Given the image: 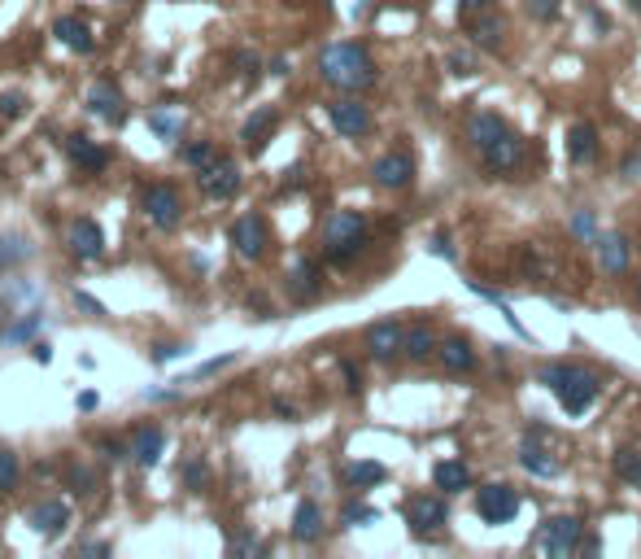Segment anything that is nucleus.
<instances>
[{
	"label": "nucleus",
	"instance_id": "nucleus-14",
	"mask_svg": "<svg viewBox=\"0 0 641 559\" xmlns=\"http://www.w3.org/2000/svg\"><path fill=\"white\" fill-rule=\"evenodd\" d=\"M66 241H70V254H75L79 263H96V258L105 254V232L96 228V219H75L66 228Z\"/></svg>",
	"mask_w": 641,
	"mask_h": 559
},
{
	"label": "nucleus",
	"instance_id": "nucleus-42",
	"mask_svg": "<svg viewBox=\"0 0 641 559\" xmlns=\"http://www.w3.org/2000/svg\"><path fill=\"white\" fill-rule=\"evenodd\" d=\"M35 332H40V315H31V319H22V324H14L5 332V341H31Z\"/></svg>",
	"mask_w": 641,
	"mask_h": 559
},
{
	"label": "nucleus",
	"instance_id": "nucleus-6",
	"mask_svg": "<svg viewBox=\"0 0 641 559\" xmlns=\"http://www.w3.org/2000/svg\"><path fill=\"white\" fill-rule=\"evenodd\" d=\"M476 511H480V520H485V525H511V520L519 516L515 485L493 481V485H485V490H476Z\"/></svg>",
	"mask_w": 641,
	"mask_h": 559
},
{
	"label": "nucleus",
	"instance_id": "nucleus-34",
	"mask_svg": "<svg viewBox=\"0 0 641 559\" xmlns=\"http://www.w3.org/2000/svg\"><path fill=\"white\" fill-rule=\"evenodd\" d=\"M18 477H22V463L14 450H0V494H14L18 490Z\"/></svg>",
	"mask_w": 641,
	"mask_h": 559
},
{
	"label": "nucleus",
	"instance_id": "nucleus-52",
	"mask_svg": "<svg viewBox=\"0 0 641 559\" xmlns=\"http://www.w3.org/2000/svg\"><path fill=\"white\" fill-rule=\"evenodd\" d=\"M79 551H83V555H110V546H105V542H83Z\"/></svg>",
	"mask_w": 641,
	"mask_h": 559
},
{
	"label": "nucleus",
	"instance_id": "nucleus-46",
	"mask_svg": "<svg viewBox=\"0 0 641 559\" xmlns=\"http://www.w3.org/2000/svg\"><path fill=\"white\" fill-rule=\"evenodd\" d=\"M75 306H79V311H88V315H96V319H105V306L96 302L92 293H75Z\"/></svg>",
	"mask_w": 641,
	"mask_h": 559
},
{
	"label": "nucleus",
	"instance_id": "nucleus-12",
	"mask_svg": "<svg viewBox=\"0 0 641 559\" xmlns=\"http://www.w3.org/2000/svg\"><path fill=\"white\" fill-rule=\"evenodd\" d=\"M371 180H376L380 188L402 193V188H410V180H415V158H410L406 149L384 153V158H376V166H371Z\"/></svg>",
	"mask_w": 641,
	"mask_h": 559
},
{
	"label": "nucleus",
	"instance_id": "nucleus-10",
	"mask_svg": "<svg viewBox=\"0 0 641 559\" xmlns=\"http://www.w3.org/2000/svg\"><path fill=\"white\" fill-rule=\"evenodd\" d=\"M328 118H332V127L341 132L345 140H358V136H367L371 127H376V118H371V110L362 105L358 97H345V101H332L328 105Z\"/></svg>",
	"mask_w": 641,
	"mask_h": 559
},
{
	"label": "nucleus",
	"instance_id": "nucleus-44",
	"mask_svg": "<svg viewBox=\"0 0 641 559\" xmlns=\"http://www.w3.org/2000/svg\"><path fill=\"white\" fill-rule=\"evenodd\" d=\"M179 354H184V346H179V341H157V346H153V363L179 359Z\"/></svg>",
	"mask_w": 641,
	"mask_h": 559
},
{
	"label": "nucleus",
	"instance_id": "nucleus-43",
	"mask_svg": "<svg viewBox=\"0 0 641 559\" xmlns=\"http://www.w3.org/2000/svg\"><path fill=\"white\" fill-rule=\"evenodd\" d=\"M528 14L537 18V22H550V18H559V0H528Z\"/></svg>",
	"mask_w": 641,
	"mask_h": 559
},
{
	"label": "nucleus",
	"instance_id": "nucleus-8",
	"mask_svg": "<svg viewBox=\"0 0 641 559\" xmlns=\"http://www.w3.org/2000/svg\"><path fill=\"white\" fill-rule=\"evenodd\" d=\"M197 184H201V193L210 197V201L236 197L240 193V166H236V158H214L210 166H201Z\"/></svg>",
	"mask_w": 641,
	"mask_h": 559
},
{
	"label": "nucleus",
	"instance_id": "nucleus-18",
	"mask_svg": "<svg viewBox=\"0 0 641 559\" xmlns=\"http://www.w3.org/2000/svg\"><path fill=\"white\" fill-rule=\"evenodd\" d=\"M519 463H524V472H532V477H541V481H554L563 472V459L554 455L550 446H541V442L519 446Z\"/></svg>",
	"mask_w": 641,
	"mask_h": 559
},
{
	"label": "nucleus",
	"instance_id": "nucleus-55",
	"mask_svg": "<svg viewBox=\"0 0 641 559\" xmlns=\"http://www.w3.org/2000/svg\"><path fill=\"white\" fill-rule=\"evenodd\" d=\"M628 9H633V14H641V0H628Z\"/></svg>",
	"mask_w": 641,
	"mask_h": 559
},
{
	"label": "nucleus",
	"instance_id": "nucleus-38",
	"mask_svg": "<svg viewBox=\"0 0 641 559\" xmlns=\"http://www.w3.org/2000/svg\"><path fill=\"white\" fill-rule=\"evenodd\" d=\"M450 75H458V79L476 75V53H463V49H454V53H450Z\"/></svg>",
	"mask_w": 641,
	"mask_h": 559
},
{
	"label": "nucleus",
	"instance_id": "nucleus-20",
	"mask_svg": "<svg viewBox=\"0 0 641 559\" xmlns=\"http://www.w3.org/2000/svg\"><path fill=\"white\" fill-rule=\"evenodd\" d=\"M31 525L44 533V538H57V533H66L70 525V503H62V498H44V503L31 507Z\"/></svg>",
	"mask_w": 641,
	"mask_h": 559
},
{
	"label": "nucleus",
	"instance_id": "nucleus-25",
	"mask_svg": "<svg viewBox=\"0 0 641 559\" xmlns=\"http://www.w3.org/2000/svg\"><path fill=\"white\" fill-rule=\"evenodd\" d=\"M53 35L66 44V49H75V53H92L96 49V40H92V31H88V22L83 18H57L53 22Z\"/></svg>",
	"mask_w": 641,
	"mask_h": 559
},
{
	"label": "nucleus",
	"instance_id": "nucleus-7",
	"mask_svg": "<svg viewBox=\"0 0 641 559\" xmlns=\"http://www.w3.org/2000/svg\"><path fill=\"white\" fill-rule=\"evenodd\" d=\"M480 162H485L489 175H515L519 166H524V140L506 127L498 140H489V145L480 149Z\"/></svg>",
	"mask_w": 641,
	"mask_h": 559
},
{
	"label": "nucleus",
	"instance_id": "nucleus-47",
	"mask_svg": "<svg viewBox=\"0 0 641 559\" xmlns=\"http://www.w3.org/2000/svg\"><path fill=\"white\" fill-rule=\"evenodd\" d=\"M227 551H236V555H262V542H253V538H232V542H227Z\"/></svg>",
	"mask_w": 641,
	"mask_h": 559
},
{
	"label": "nucleus",
	"instance_id": "nucleus-32",
	"mask_svg": "<svg viewBox=\"0 0 641 559\" xmlns=\"http://www.w3.org/2000/svg\"><path fill=\"white\" fill-rule=\"evenodd\" d=\"M615 477L641 490V450H633V446H620V450H615Z\"/></svg>",
	"mask_w": 641,
	"mask_h": 559
},
{
	"label": "nucleus",
	"instance_id": "nucleus-19",
	"mask_svg": "<svg viewBox=\"0 0 641 559\" xmlns=\"http://www.w3.org/2000/svg\"><path fill=\"white\" fill-rule=\"evenodd\" d=\"M88 110L105 123H123V92L114 88V79H96L88 92Z\"/></svg>",
	"mask_w": 641,
	"mask_h": 559
},
{
	"label": "nucleus",
	"instance_id": "nucleus-16",
	"mask_svg": "<svg viewBox=\"0 0 641 559\" xmlns=\"http://www.w3.org/2000/svg\"><path fill=\"white\" fill-rule=\"evenodd\" d=\"M594 245H598L602 271H607V276H624V271H628V258H633V245H628V236H624V232H598Z\"/></svg>",
	"mask_w": 641,
	"mask_h": 559
},
{
	"label": "nucleus",
	"instance_id": "nucleus-28",
	"mask_svg": "<svg viewBox=\"0 0 641 559\" xmlns=\"http://www.w3.org/2000/svg\"><path fill=\"white\" fill-rule=\"evenodd\" d=\"M567 158L580 162V166L598 158V132H594V123H576V127H572V136H567Z\"/></svg>",
	"mask_w": 641,
	"mask_h": 559
},
{
	"label": "nucleus",
	"instance_id": "nucleus-41",
	"mask_svg": "<svg viewBox=\"0 0 641 559\" xmlns=\"http://www.w3.org/2000/svg\"><path fill=\"white\" fill-rule=\"evenodd\" d=\"M149 127H153V136H162V140L179 136V118H166V114H149Z\"/></svg>",
	"mask_w": 641,
	"mask_h": 559
},
{
	"label": "nucleus",
	"instance_id": "nucleus-4",
	"mask_svg": "<svg viewBox=\"0 0 641 559\" xmlns=\"http://www.w3.org/2000/svg\"><path fill=\"white\" fill-rule=\"evenodd\" d=\"M140 210L157 232H175L179 219H184V197H179L175 184H149L140 197Z\"/></svg>",
	"mask_w": 641,
	"mask_h": 559
},
{
	"label": "nucleus",
	"instance_id": "nucleus-54",
	"mask_svg": "<svg viewBox=\"0 0 641 559\" xmlns=\"http://www.w3.org/2000/svg\"><path fill=\"white\" fill-rule=\"evenodd\" d=\"M31 350H35V359H40V363H48V359H53V354H48V346H44V341H35Z\"/></svg>",
	"mask_w": 641,
	"mask_h": 559
},
{
	"label": "nucleus",
	"instance_id": "nucleus-48",
	"mask_svg": "<svg viewBox=\"0 0 641 559\" xmlns=\"http://www.w3.org/2000/svg\"><path fill=\"white\" fill-rule=\"evenodd\" d=\"M572 232H576V236H594V214L580 210L576 219H572Z\"/></svg>",
	"mask_w": 641,
	"mask_h": 559
},
{
	"label": "nucleus",
	"instance_id": "nucleus-15",
	"mask_svg": "<svg viewBox=\"0 0 641 559\" xmlns=\"http://www.w3.org/2000/svg\"><path fill=\"white\" fill-rule=\"evenodd\" d=\"M406 520L415 533H437L445 520H450V507H445V498H432V494H419L406 503Z\"/></svg>",
	"mask_w": 641,
	"mask_h": 559
},
{
	"label": "nucleus",
	"instance_id": "nucleus-45",
	"mask_svg": "<svg viewBox=\"0 0 641 559\" xmlns=\"http://www.w3.org/2000/svg\"><path fill=\"white\" fill-rule=\"evenodd\" d=\"M22 92H5V97H0V118H18V110H22Z\"/></svg>",
	"mask_w": 641,
	"mask_h": 559
},
{
	"label": "nucleus",
	"instance_id": "nucleus-31",
	"mask_svg": "<svg viewBox=\"0 0 641 559\" xmlns=\"http://www.w3.org/2000/svg\"><path fill=\"white\" fill-rule=\"evenodd\" d=\"M389 472H384V463H371V459H362V463H349L345 468V481L354 485V490H367V485H380Z\"/></svg>",
	"mask_w": 641,
	"mask_h": 559
},
{
	"label": "nucleus",
	"instance_id": "nucleus-56",
	"mask_svg": "<svg viewBox=\"0 0 641 559\" xmlns=\"http://www.w3.org/2000/svg\"><path fill=\"white\" fill-rule=\"evenodd\" d=\"M637 302H641V284H637Z\"/></svg>",
	"mask_w": 641,
	"mask_h": 559
},
{
	"label": "nucleus",
	"instance_id": "nucleus-17",
	"mask_svg": "<svg viewBox=\"0 0 641 559\" xmlns=\"http://www.w3.org/2000/svg\"><path fill=\"white\" fill-rule=\"evenodd\" d=\"M131 455H136L140 468H153V463L166 455V428H157V424H140L136 433H131Z\"/></svg>",
	"mask_w": 641,
	"mask_h": 559
},
{
	"label": "nucleus",
	"instance_id": "nucleus-26",
	"mask_svg": "<svg viewBox=\"0 0 641 559\" xmlns=\"http://www.w3.org/2000/svg\"><path fill=\"white\" fill-rule=\"evenodd\" d=\"M432 481H437V490H445V494H463L471 485V468L463 459H441L437 468H432Z\"/></svg>",
	"mask_w": 641,
	"mask_h": 559
},
{
	"label": "nucleus",
	"instance_id": "nucleus-5",
	"mask_svg": "<svg viewBox=\"0 0 641 559\" xmlns=\"http://www.w3.org/2000/svg\"><path fill=\"white\" fill-rule=\"evenodd\" d=\"M580 538H585V525L576 516H554L537 533V551H546L550 559H567V555H576Z\"/></svg>",
	"mask_w": 641,
	"mask_h": 559
},
{
	"label": "nucleus",
	"instance_id": "nucleus-13",
	"mask_svg": "<svg viewBox=\"0 0 641 559\" xmlns=\"http://www.w3.org/2000/svg\"><path fill=\"white\" fill-rule=\"evenodd\" d=\"M66 158L75 162V171H83V175H101L105 166H110V149L96 145L92 136L75 132V136H66Z\"/></svg>",
	"mask_w": 641,
	"mask_h": 559
},
{
	"label": "nucleus",
	"instance_id": "nucleus-51",
	"mask_svg": "<svg viewBox=\"0 0 641 559\" xmlns=\"http://www.w3.org/2000/svg\"><path fill=\"white\" fill-rule=\"evenodd\" d=\"M458 9L463 14H480V9H489V0H458Z\"/></svg>",
	"mask_w": 641,
	"mask_h": 559
},
{
	"label": "nucleus",
	"instance_id": "nucleus-40",
	"mask_svg": "<svg viewBox=\"0 0 641 559\" xmlns=\"http://www.w3.org/2000/svg\"><path fill=\"white\" fill-rule=\"evenodd\" d=\"M96 450L105 459H127L131 455V442H118V437H96Z\"/></svg>",
	"mask_w": 641,
	"mask_h": 559
},
{
	"label": "nucleus",
	"instance_id": "nucleus-37",
	"mask_svg": "<svg viewBox=\"0 0 641 559\" xmlns=\"http://www.w3.org/2000/svg\"><path fill=\"white\" fill-rule=\"evenodd\" d=\"M380 511L376 507H367V503H345V511H341V525H371Z\"/></svg>",
	"mask_w": 641,
	"mask_h": 559
},
{
	"label": "nucleus",
	"instance_id": "nucleus-50",
	"mask_svg": "<svg viewBox=\"0 0 641 559\" xmlns=\"http://www.w3.org/2000/svg\"><path fill=\"white\" fill-rule=\"evenodd\" d=\"M432 254H441V258H454V249H450V241H445V236H432Z\"/></svg>",
	"mask_w": 641,
	"mask_h": 559
},
{
	"label": "nucleus",
	"instance_id": "nucleus-2",
	"mask_svg": "<svg viewBox=\"0 0 641 559\" xmlns=\"http://www.w3.org/2000/svg\"><path fill=\"white\" fill-rule=\"evenodd\" d=\"M541 385H550L554 394H559V402H563L567 415H585L589 407H594L602 380H598V372H589V367L554 363V367H546V372H541Z\"/></svg>",
	"mask_w": 641,
	"mask_h": 559
},
{
	"label": "nucleus",
	"instance_id": "nucleus-24",
	"mask_svg": "<svg viewBox=\"0 0 641 559\" xmlns=\"http://www.w3.org/2000/svg\"><path fill=\"white\" fill-rule=\"evenodd\" d=\"M323 289V271L319 263H310V258H301V263L293 267V276H288V293L297 297V302H314Z\"/></svg>",
	"mask_w": 641,
	"mask_h": 559
},
{
	"label": "nucleus",
	"instance_id": "nucleus-29",
	"mask_svg": "<svg viewBox=\"0 0 641 559\" xmlns=\"http://www.w3.org/2000/svg\"><path fill=\"white\" fill-rule=\"evenodd\" d=\"M293 538H297V542H319V538H323V511H319V503H301V507H297Z\"/></svg>",
	"mask_w": 641,
	"mask_h": 559
},
{
	"label": "nucleus",
	"instance_id": "nucleus-27",
	"mask_svg": "<svg viewBox=\"0 0 641 559\" xmlns=\"http://www.w3.org/2000/svg\"><path fill=\"white\" fill-rule=\"evenodd\" d=\"M502 132H506V123H502L498 114H471V118H467V145L476 149V153L485 149L489 140H498Z\"/></svg>",
	"mask_w": 641,
	"mask_h": 559
},
{
	"label": "nucleus",
	"instance_id": "nucleus-49",
	"mask_svg": "<svg viewBox=\"0 0 641 559\" xmlns=\"http://www.w3.org/2000/svg\"><path fill=\"white\" fill-rule=\"evenodd\" d=\"M341 372H345V380H349V394H358V389H362V376H358V367L354 363H341Z\"/></svg>",
	"mask_w": 641,
	"mask_h": 559
},
{
	"label": "nucleus",
	"instance_id": "nucleus-22",
	"mask_svg": "<svg viewBox=\"0 0 641 559\" xmlns=\"http://www.w3.org/2000/svg\"><path fill=\"white\" fill-rule=\"evenodd\" d=\"M275 127H280V110H275V105H262L258 114L245 118V127H240V140H245L249 153H258V149L266 145V136L275 132Z\"/></svg>",
	"mask_w": 641,
	"mask_h": 559
},
{
	"label": "nucleus",
	"instance_id": "nucleus-1",
	"mask_svg": "<svg viewBox=\"0 0 641 559\" xmlns=\"http://www.w3.org/2000/svg\"><path fill=\"white\" fill-rule=\"evenodd\" d=\"M319 75H323V83H332V88H341V92H362L376 83V62H371V53L362 49V44L341 40V44H328V49L319 53Z\"/></svg>",
	"mask_w": 641,
	"mask_h": 559
},
{
	"label": "nucleus",
	"instance_id": "nucleus-33",
	"mask_svg": "<svg viewBox=\"0 0 641 559\" xmlns=\"http://www.w3.org/2000/svg\"><path fill=\"white\" fill-rule=\"evenodd\" d=\"M205 485H210V463L201 455H188L184 459V490L188 494H205Z\"/></svg>",
	"mask_w": 641,
	"mask_h": 559
},
{
	"label": "nucleus",
	"instance_id": "nucleus-30",
	"mask_svg": "<svg viewBox=\"0 0 641 559\" xmlns=\"http://www.w3.org/2000/svg\"><path fill=\"white\" fill-rule=\"evenodd\" d=\"M402 354H406L410 363H428V354H437V337H432V328L428 324H410Z\"/></svg>",
	"mask_w": 641,
	"mask_h": 559
},
{
	"label": "nucleus",
	"instance_id": "nucleus-9",
	"mask_svg": "<svg viewBox=\"0 0 641 559\" xmlns=\"http://www.w3.org/2000/svg\"><path fill=\"white\" fill-rule=\"evenodd\" d=\"M227 236H232L236 254L249 258V263H258V258L266 254V245H271V232H266V219H262V214H240Z\"/></svg>",
	"mask_w": 641,
	"mask_h": 559
},
{
	"label": "nucleus",
	"instance_id": "nucleus-11",
	"mask_svg": "<svg viewBox=\"0 0 641 559\" xmlns=\"http://www.w3.org/2000/svg\"><path fill=\"white\" fill-rule=\"evenodd\" d=\"M362 346H367V354H371L376 363H389V359H397V354L406 350V328L397 324V319H380V324L367 328Z\"/></svg>",
	"mask_w": 641,
	"mask_h": 559
},
{
	"label": "nucleus",
	"instance_id": "nucleus-35",
	"mask_svg": "<svg viewBox=\"0 0 641 559\" xmlns=\"http://www.w3.org/2000/svg\"><path fill=\"white\" fill-rule=\"evenodd\" d=\"M214 158H219V149H214L210 140H192V145H184V162L192 166V171H201V166H210Z\"/></svg>",
	"mask_w": 641,
	"mask_h": 559
},
{
	"label": "nucleus",
	"instance_id": "nucleus-39",
	"mask_svg": "<svg viewBox=\"0 0 641 559\" xmlns=\"http://www.w3.org/2000/svg\"><path fill=\"white\" fill-rule=\"evenodd\" d=\"M232 363H236V354H223V359H210V363H201V367H197V372H192L188 380H205V376H219L223 367H232ZM188 380H179V385H188Z\"/></svg>",
	"mask_w": 641,
	"mask_h": 559
},
{
	"label": "nucleus",
	"instance_id": "nucleus-36",
	"mask_svg": "<svg viewBox=\"0 0 641 559\" xmlns=\"http://www.w3.org/2000/svg\"><path fill=\"white\" fill-rule=\"evenodd\" d=\"M66 477H70V490H75L79 498H88V494H96V472H88V468H79V463H75V468H70Z\"/></svg>",
	"mask_w": 641,
	"mask_h": 559
},
{
	"label": "nucleus",
	"instance_id": "nucleus-53",
	"mask_svg": "<svg viewBox=\"0 0 641 559\" xmlns=\"http://www.w3.org/2000/svg\"><path fill=\"white\" fill-rule=\"evenodd\" d=\"M96 402H101L96 394H79V411H96Z\"/></svg>",
	"mask_w": 641,
	"mask_h": 559
},
{
	"label": "nucleus",
	"instance_id": "nucleus-23",
	"mask_svg": "<svg viewBox=\"0 0 641 559\" xmlns=\"http://www.w3.org/2000/svg\"><path fill=\"white\" fill-rule=\"evenodd\" d=\"M437 359H441V367L450 376H463V372L476 367V350H471L467 337H450V341H441V346H437Z\"/></svg>",
	"mask_w": 641,
	"mask_h": 559
},
{
	"label": "nucleus",
	"instance_id": "nucleus-21",
	"mask_svg": "<svg viewBox=\"0 0 641 559\" xmlns=\"http://www.w3.org/2000/svg\"><path fill=\"white\" fill-rule=\"evenodd\" d=\"M467 35H471V44H476V49L498 53V49H502V35H506V27H502V18H498V14L480 9V14L467 22Z\"/></svg>",
	"mask_w": 641,
	"mask_h": 559
},
{
	"label": "nucleus",
	"instance_id": "nucleus-3",
	"mask_svg": "<svg viewBox=\"0 0 641 559\" xmlns=\"http://www.w3.org/2000/svg\"><path fill=\"white\" fill-rule=\"evenodd\" d=\"M362 249H367V219L358 210H336L323 223V258L332 267H349Z\"/></svg>",
	"mask_w": 641,
	"mask_h": 559
}]
</instances>
